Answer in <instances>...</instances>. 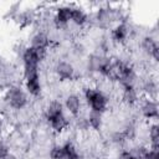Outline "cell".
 <instances>
[{"instance_id":"obj_1","label":"cell","mask_w":159,"mask_h":159,"mask_svg":"<svg viewBox=\"0 0 159 159\" xmlns=\"http://www.w3.org/2000/svg\"><path fill=\"white\" fill-rule=\"evenodd\" d=\"M84 98L91 111H94L98 113L106 112L107 106H108V98L102 91L88 87L84 89Z\"/></svg>"},{"instance_id":"obj_2","label":"cell","mask_w":159,"mask_h":159,"mask_svg":"<svg viewBox=\"0 0 159 159\" xmlns=\"http://www.w3.org/2000/svg\"><path fill=\"white\" fill-rule=\"evenodd\" d=\"M5 101L12 109H22L27 104V94L19 86H11L5 93Z\"/></svg>"},{"instance_id":"obj_3","label":"cell","mask_w":159,"mask_h":159,"mask_svg":"<svg viewBox=\"0 0 159 159\" xmlns=\"http://www.w3.org/2000/svg\"><path fill=\"white\" fill-rule=\"evenodd\" d=\"M55 72L61 81H70L75 76V67L67 61H58L55 66Z\"/></svg>"},{"instance_id":"obj_4","label":"cell","mask_w":159,"mask_h":159,"mask_svg":"<svg viewBox=\"0 0 159 159\" xmlns=\"http://www.w3.org/2000/svg\"><path fill=\"white\" fill-rule=\"evenodd\" d=\"M25 88H26V92L30 96L39 97L41 94V91H42L41 89L40 75L35 73V75H31L29 77H25Z\"/></svg>"},{"instance_id":"obj_5","label":"cell","mask_w":159,"mask_h":159,"mask_svg":"<svg viewBox=\"0 0 159 159\" xmlns=\"http://www.w3.org/2000/svg\"><path fill=\"white\" fill-rule=\"evenodd\" d=\"M142 48L155 62L159 61V46H158V42L152 36H145L142 40Z\"/></svg>"},{"instance_id":"obj_6","label":"cell","mask_w":159,"mask_h":159,"mask_svg":"<svg viewBox=\"0 0 159 159\" xmlns=\"http://www.w3.org/2000/svg\"><path fill=\"white\" fill-rule=\"evenodd\" d=\"M142 114L147 119H157L159 114L158 103L152 98L145 99L144 103L142 104Z\"/></svg>"},{"instance_id":"obj_7","label":"cell","mask_w":159,"mask_h":159,"mask_svg":"<svg viewBox=\"0 0 159 159\" xmlns=\"http://www.w3.org/2000/svg\"><path fill=\"white\" fill-rule=\"evenodd\" d=\"M65 108L67 109V112L73 116L77 117L80 114L81 111V99L77 94H68L65 99Z\"/></svg>"},{"instance_id":"obj_8","label":"cell","mask_w":159,"mask_h":159,"mask_svg":"<svg viewBox=\"0 0 159 159\" xmlns=\"http://www.w3.org/2000/svg\"><path fill=\"white\" fill-rule=\"evenodd\" d=\"M71 21V6H60L55 12V22L58 27L66 26Z\"/></svg>"},{"instance_id":"obj_9","label":"cell","mask_w":159,"mask_h":159,"mask_svg":"<svg viewBox=\"0 0 159 159\" xmlns=\"http://www.w3.org/2000/svg\"><path fill=\"white\" fill-rule=\"evenodd\" d=\"M47 122H48L50 127H51L55 132H57V133H61V132L65 130V129L67 128V125H68V119H67V117L65 116V113L57 114V116H55V117L47 119Z\"/></svg>"},{"instance_id":"obj_10","label":"cell","mask_w":159,"mask_h":159,"mask_svg":"<svg viewBox=\"0 0 159 159\" xmlns=\"http://www.w3.org/2000/svg\"><path fill=\"white\" fill-rule=\"evenodd\" d=\"M87 20H88V16L83 9L78 6H71V21L75 25L82 26L87 22Z\"/></svg>"},{"instance_id":"obj_11","label":"cell","mask_w":159,"mask_h":159,"mask_svg":"<svg viewBox=\"0 0 159 159\" xmlns=\"http://www.w3.org/2000/svg\"><path fill=\"white\" fill-rule=\"evenodd\" d=\"M127 37H128V26L125 24H123V22L118 24L112 31V39L116 42L122 43V42H124L127 40Z\"/></svg>"},{"instance_id":"obj_12","label":"cell","mask_w":159,"mask_h":159,"mask_svg":"<svg viewBox=\"0 0 159 159\" xmlns=\"http://www.w3.org/2000/svg\"><path fill=\"white\" fill-rule=\"evenodd\" d=\"M31 47L35 50H47L48 37L43 32H37L31 39Z\"/></svg>"},{"instance_id":"obj_13","label":"cell","mask_w":159,"mask_h":159,"mask_svg":"<svg viewBox=\"0 0 159 159\" xmlns=\"http://www.w3.org/2000/svg\"><path fill=\"white\" fill-rule=\"evenodd\" d=\"M123 87V99L124 102L133 104L138 101V93L134 88V84H122Z\"/></svg>"},{"instance_id":"obj_14","label":"cell","mask_w":159,"mask_h":159,"mask_svg":"<svg viewBox=\"0 0 159 159\" xmlns=\"http://www.w3.org/2000/svg\"><path fill=\"white\" fill-rule=\"evenodd\" d=\"M87 123H88V125H89L92 129H94V130H99V129L102 128V124H103L102 113L91 111L89 114H88V118H87Z\"/></svg>"},{"instance_id":"obj_15","label":"cell","mask_w":159,"mask_h":159,"mask_svg":"<svg viewBox=\"0 0 159 159\" xmlns=\"http://www.w3.org/2000/svg\"><path fill=\"white\" fill-rule=\"evenodd\" d=\"M149 139H150V148L153 150H159V125L153 123L149 127Z\"/></svg>"},{"instance_id":"obj_16","label":"cell","mask_w":159,"mask_h":159,"mask_svg":"<svg viewBox=\"0 0 159 159\" xmlns=\"http://www.w3.org/2000/svg\"><path fill=\"white\" fill-rule=\"evenodd\" d=\"M61 113H65L63 112V106L62 103H60L58 101H52L47 108H46V112H45V116H46V119H50L57 114H61Z\"/></svg>"},{"instance_id":"obj_17","label":"cell","mask_w":159,"mask_h":159,"mask_svg":"<svg viewBox=\"0 0 159 159\" xmlns=\"http://www.w3.org/2000/svg\"><path fill=\"white\" fill-rule=\"evenodd\" d=\"M103 58L104 57H101L98 55H91L88 57V62H87V66H88V70L92 71V72H98L99 71V67L103 62Z\"/></svg>"},{"instance_id":"obj_18","label":"cell","mask_w":159,"mask_h":159,"mask_svg":"<svg viewBox=\"0 0 159 159\" xmlns=\"http://www.w3.org/2000/svg\"><path fill=\"white\" fill-rule=\"evenodd\" d=\"M62 150H63L65 159H75L76 157L80 155V154L77 153V150H76V147H75L73 143H71V142H66V143L62 145Z\"/></svg>"},{"instance_id":"obj_19","label":"cell","mask_w":159,"mask_h":159,"mask_svg":"<svg viewBox=\"0 0 159 159\" xmlns=\"http://www.w3.org/2000/svg\"><path fill=\"white\" fill-rule=\"evenodd\" d=\"M157 91H158V86H157L155 82L149 81V82H147V83L144 84V92L149 96V98L154 97V96L157 94Z\"/></svg>"},{"instance_id":"obj_20","label":"cell","mask_w":159,"mask_h":159,"mask_svg":"<svg viewBox=\"0 0 159 159\" xmlns=\"http://www.w3.org/2000/svg\"><path fill=\"white\" fill-rule=\"evenodd\" d=\"M50 159H65L62 145H55L50 150Z\"/></svg>"},{"instance_id":"obj_21","label":"cell","mask_w":159,"mask_h":159,"mask_svg":"<svg viewBox=\"0 0 159 159\" xmlns=\"http://www.w3.org/2000/svg\"><path fill=\"white\" fill-rule=\"evenodd\" d=\"M9 155H10V150H9L7 144L0 140V159H6Z\"/></svg>"},{"instance_id":"obj_22","label":"cell","mask_w":159,"mask_h":159,"mask_svg":"<svg viewBox=\"0 0 159 159\" xmlns=\"http://www.w3.org/2000/svg\"><path fill=\"white\" fill-rule=\"evenodd\" d=\"M143 159H159V150H153L148 148V152L145 153Z\"/></svg>"},{"instance_id":"obj_23","label":"cell","mask_w":159,"mask_h":159,"mask_svg":"<svg viewBox=\"0 0 159 159\" xmlns=\"http://www.w3.org/2000/svg\"><path fill=\"white\" fill-rule=\"evenodd\" d=\"M118 159H137V158L133 155V153H130V152H128V150H123V152H120V154L118 155Z\"/></svg>"},{"instance_id":"obj_24","label":"cell","mask_w":159,"mask_h":159,"mask_svg":"<svg viewBox=\"0 0 159 159\" xmlns=\"http://www.w3.org/2000/svg\"><path fill=\"white\" fill-rule=\"evenodd\" d=\"M2 129H4V124H2V120L0 119V135H1V133H2Z\"/></svg>"},{"instance_id":"obj_25","label":"cell","mask_w":159,"mask_h":159,"mask_svg":"<svg viewBox=\"0 0 159 159\" xmlns=\"http://www.w3.org/2000/svg\"><path fill=\"white\" fill-rule=\"evenodd\" d=\"M75 159H83V158H82V157H80V155H78V157H76V158H75Z\"/></svg>"}]
</instances>
